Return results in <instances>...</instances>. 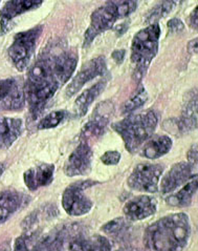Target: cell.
<instances>
[{"label": "cell", "instance_id": "1", "mask_svg": "<svg viewBox=\"0 0 198 251\" xmlns=\"http://www.w3.org/2000/svg\"><path fill=\"white\" fill-rule=\"evenodd\" d=\"M60 83L56 79L49 53L42 54L28 70L24 84V97L29 114L36 120L45 110Z\"/></svg>", "mask_w": 198, "mask_h": 251}, {"label": "cell", "instance_id": "2", "mask_svg": "<svg viewBox=\"0 0 198 251\" xmlns=\"http://www.w3.org/2000/svg\"><path fill=\"white\" fill-rule=\"evenodd\" d=\"M191 224L186 213H172L157 220L145 231L146 246L152 251H181L188 244Z\"/></svg>", "mask_w": 198, "mask_h": 251}, {"label": "cell", "instance_id": "3", "mask_svg": "<svg viewBox=\"0 0 198 251\" xmlns=\"http://www.w3.org/2000/svg\"><path fill=\"white\" fill-rule=\"evenodd\" d=\"M156 125L157 117L149 110L145 114L129 115L111 126L122 137L126 150L135 152L153 135Z\"/></svg>", "mask_w": 198, "mask_h": 251}, {"label": "cell", "instance_id": "4", "mask_svg": "<svg viewBox=\"0 0 198 251\" xmlns=\"http://www.w3.org/2000/svg\"><path fill=\"white\" fill-rule=\"evenodd\" d=\"M159 37L160 26L158 24H153L137 32L132 39L130 58L136 80H141L144 77L156 56Z\"/></svg>", "mask_w": 198, "mask_h": 251}, {"label": "cell", "instance_id": "5", "mask_svg": "<svg viewBox=\"0 0 198 251\" xmlns=\"http://www.w3.org/2000/svg\"><path fill=\"white\" fill-rule=\"evenodd\" d=\"M136 7V1H108L100 6L91 14L90 25L84 35L83 49H87L99 35L111 28L117 20L127 17Z\"/></svg>", "mask_w": 198, "mask_h": 251}, {"label": "cell", "instance_id": "6", "mask_svg": "<svg viewBox=\"0 0 198 251\" xmlns=\"http://www.w3.org/2000/svg\"><path fill=\"white\" fill-rule=\"evenodd\" d=\"M42 26L38 25L27 31L20 32L14 36L7 54L13 65L17 71L23 72L34 56L36 46L42 34Z\"/></svg>", "mask_w": 198, "mask_h": 251}, {"label": "cell", "instance_id": "7", "mask_svg": "<svg viewBox=\"0 0 198 251\" xmlns=\"http://www.w3.org/2000/svg\"><path fill=\"white\" fill-rule=\"evenodd\" d=\"M97 182L92 180L78 181L65 188L62 195V206L66 213L72 217L84 216L92 208V202L84 191L94 186Z\"/></svg>", "mask_w": 198, "mask_h": 251}, {"label": "cell", "instance_id": "8", "mask_svg": "<svg viewBox=\"0 0 198 251\" xmlns=\"http://www.w3.org/2000/svg\"><path fill=\"white\" fill-rule=\"evenodd\" d=\"M164 167L159 164L141 163L135 166L128 178V186L142 193H157Z\"/></svg>", "mask_w": 198, "mask_h": 251}, {"label": "cell", "instance_id": "9", "mask_svg": "<svg viewBox=\"0 0 198 251\" xmlns=\"http://www.w3.org/2000/svg\"><path fill=\"white\" fill-rule=\"evenodd\" d=\"M113 104L110 101L101 102L93 109V113L89 120L84 125L80 132L81 142H85L88 144L89 141L99 139L104 135V132L108 126L110 117L113 114Z\"/></svg>", "mask_w": 198, "mask_h": 251}, {"label": "cell", "instance_id": "10", "mask_svg": "<svg viewBox=\"0 0 198 251\" xmlns=\"http://www.w3.org/2000/svg\"><path fill=\"white\" fill-rule=\"evenodd\" d=\"M107 71V64L106 59L104 56H99L90 59L89 61H87L85 64H83L82 68L80 69L77 75L72 78V80L69 82L65 90V97L71 98L72 96H75L80 92L86 83L89 81L95 79L97 77L103 76Z\"/></svg>", "mask_w": 198, "mask_h": 251}, {"label": "cell", "instance_id": "11", "mask_svg": "<svg viewBox=\"0 0 198 251\" xmlns=\"http://www.w3.org/2000/svg\"><path fill=\"white\" fill-rule=\"evenodd\" d=\"M197 167L189 162H179L174 164L159 181V189L164 195H171L183 184L196 178Z\"/></svg>", "mask_w": 198, "mask_h": 251}, {"label": "cell", "instance_id": "12", "mask_svg": "<svg viewBox=\"0 0 198 251\" xmlns=\"http://www.w3.org/2000/svg\"><path fill=\"white\" fill-rule=\"evenodd\" d=\"M25 105L24 91L16 79L0 80V112H16Z\"/></svg>", "mask_w": 198, "mask_h": 251}, {"label": "cell", "instance_id": "13", "mask_svg": "<svg viewBox=\"0 0 198 251\" xmlns=\"http://www.w3.org/2000/svg\"><path fill=\"white\" fill-rule=\"evenodd\" d=\"M92 163V151L89 144L80 142L64 164V173L67 176H85L90 172Z\"/></svg>", "mask_w": 198, "mask_h": 251}, {"label": "cell", "instance_id": "14", "mask_svg": "<svg viewBox=\"0 0 198 251\" xmlns=\"http://www.w3.org/2000/svg\"><path fill=\"white\" fill-rule=\"evenodd\" d=\"M54 75L60 85L67 82L75 73L78 64V55L72 50H60L58 53H49Z\"/></svg>", "mask_w": 198, "mask_h": 251}, {"label": "cell", "instance_id": "15", "mask_svg": "<svg viewBox=\"0 0 198 251\" xmlns=\"http://www.w3.org/2000/svg\"><path fill=\"white\" fill-rule=\"evenodd\" d=\"M78 237L72 227H62L44 235L38 242H35L32 251H65L66 244L69 245L72 239Z\"/></svg>", "mask_w": 198, "mask_h": 251}, {"label": "cell", "instance_id": "16", "mask_svg": "<svg viewBox=\"0 0 198 251\" xmlns=\"http://www.w3.org/2000/svg\"><path fill=\"white\" fill-rule=\"evenodd\" d=\"M157 203L153 197L137 196L124 205V215L129 221H141L156 212Z\"/></svg>", "mask_w": 198, "mask_h": 251}, {"label": "cell", "instance_id": "17", "mask_svg": "<svg viewBox=\"0 0 198 251\" xmlns=\"http://www.w3.org/2000/svg\"><path fill=\"white\" fill-rule=\"evenodd\" d=\"M42 1L33 0H18V1H6L2 10L0 11V35L9 32L12 21L19 15L39 7Z\"/></svg>", "mask_w": 198, "mask_h": 251}, {"label": "cell", "instance_id": "18", "mask_svg": "<svg viewBox=\"0 0 198 251\" xmlns=\"http://www.w3.org/2000/svg\"><path fill=\"white\" fill-rule=\"evenodd\" d=\"M23 132V121L19 118L0 117V151L9 150Z\"/></svg>", "mask_w": 198, "mask_h": 251}, {"label": "cell", "instance_id": "19", "mask_svg": "<svg viewBox=\"0 0 198 251\" xmlns=\"http://www.w3.org/2000/svg\"><path fill=\"white\" fill-rule=\"evenodd\" d=\"M55 166L51 164H41L29 168L23 175V180L29 190H37L40 187L47 186L54 180Z\"/></svg>", "mask_w": 198, "mask_h": 251}, {"label": "cell", "instance_id": "20", "mask_svg": "<svg viewBox=\"0 0 198 251\" xmlns=\"http://www.w3.org/2000/svg\"><path fill=\"white\" fill-rule=\"evenodd\" d=\"M25 201L26 197L17 190L6 189L0 191V225L18 211Z\"/></svg>", "mask_w": 198, "mask_h": 251}, {"label": "cell", "instance_id": "21", "mask_svg": "<svg viewBox=\"0 0 198 251\" xmlns=\"http://www.w3.org/2000/svg\"><path fill=\"white\" fill-rule=\"evenodd\" d=\"M112 246L109 240L103 235L82 237L78 235L68 245V251H111Z\"/></svg>", "mask_w": 198, "mask_h": 251}, {"label": "cell", "instance_id": "22", "mask_svg": "<svg viewBox=\"0 0 198 251\" xmlns=\"http://www.w3.org/2000/svg\"><path fill=\"white\" fill-rule=\"evenodd\" d=\"M107 85V80H101L99 82L93 84L89 88H87L82 94L78 96L75 103H73L72 110L75 117L81 118L86 115L88 108L93 103V101L97 99L99 96L104 92L105 87Z\"/></svg>", "mask_w": 198, "mask_h": 251}, {"label": "cell", "instance_id": "23", "mask_svg": "<svg viewBox=\"0 0 198 251\" xmlns=\"http://www.w3.org/2000/svg\"><path fill=\"white\" fill-rule=\"evenodd\" d=\"M172 149V140L168 136H157L147 140L142 149V156L147 159H158L165 156Z\"/></svg>", "mask_w": 198, "mask_h": 251}, {"label": "cell", "instance_id": "24", "mask_svg": "<svg viewBox=\"0 0 198 251\" xmlns=\"http://www.w3.org/2000/svg\"><path fill=\"white\" fill-rule=\"evenodd\" d=\"M197 191V176L188 182L178 193L171 194L166 199V203L173 207H186L192 203Z\"/></svg>", "mask_w": 198, "mask_h": 251}, {"label": "cell", "instance_id": "25", "mask_svg": "<svg viewBox=\"0 0 198 251\" xmlns=\"http://www.w3.org/2000/svg\"><path fill=\"white\" fill-rule=\"evenodd\" d=\"M179 130L181 132H188L197 127V97L193 95L183 108L180 120L178 121Z\"/></svg>", "mask_w": 198, "mask_h": 251}, {"label": "cell", "instance_id": "26", "mask_svg": "<svg viewBox=\"0 0 198 251\" xmlns=\"http://www.w3.org/2000/svg\"><path fill=\"white\" fill-rule=\"evenodd\" d=\"M175 4V1H160L156 3L152 7V10L149 12V14L147 15L146 24H148V25L157 24V21L159 19L166 17L169 13L172 12Z\"/></svg>", "mask_w": 198, "mask_h": 251}, {"label": "cell", "instance_id": "27", "mask_svg": "<svg viewBox=\"0 0 198 251\" xmlns=\"http://www.w3.org/2000/svg\"><path fill=\"white\" fill-rule=\"evenodd\" d=\"M67 116V113L65 110H55L48 115L44 116L40 122L38 123V129H49L57 127L59 124L63 122V120Z\"/></svg>", "mask_w": 198, "mask_h": 251}, {"label": "cell", "instance_id": "28", "mask_svg": "<svg viewBox=\"0 0 198 251\" xmlns=\"http://www.w3.org/2000/svg\"><path fill=\"white\" fill-rule=\"evenodd\" d=\"M147 99H148V95H147L145 88L138 90L133 97L124 104L123 114H131L132 112H134L135 109L139 108L145 104Z\"/></svg>", "mask_w": 198, "mask_h": 251}, {"label": "cell", "instance_id": "29", "mask_svg": "<svg viewBox=\"0 0 198 251\" xmlns=\"http://www.w3.org/2000/svg\"><path fill=\"white\" fill-rule=\"evenodd\" d=\"M127 227H128V224L126 222V220L123 218H116L103 226L102 231L105 232L106 234L117 237V235H120L121 233H123L125 230H126Z\"/></svg>", "mask_w": 198, "mask_h": 251}, {"label": "cell", "instance_id": "30", "mask_svg": "<svg viewBox=\"0 0 198 251\" xmlns=\"http://www.w3.org/2000/svg\"><path fill=\"white\" fill-rule=\"evenodd\" d=\"M35 235V232H27L20 235L15 241L14 251H32Z\"/></svg>", "mask_w": 198, "mask_h": 251}, {"label": "cell", "instance_id": "31", "mask_svg": "<svg viewBox=\"0 0 198 251\" xmlns=\"http://www.w3.org/2000/svg\"><path fill=\"white\" fill-rule=\"evenodd\" d=\"M121 160V153L116 151H108L101 157V161L106 165H116Z\"/></svg>", "mask_w": 198, "mask_h": 251}, {"label": "cell", "instance_id": "32", "mask_svg": "<svg viewBox=\"0 0 198 251\" xmlns=\"http://www.w3.org/2000/svg\"><path fill=\"white\" fill-rule=\"evenodd\" d=\"M183 27H185V25H183V22L180 19L172 18L168 21V29L170 33H179L182 31Z\"/></svg>", "mask_w": 198, "mask_h": 251}, {"label": "cell", "instance_id": "33", "mask_svg": "<svg viewBox=\"0 0 198 251\" xmlns=\"http://www.w3.org/2000/svg\"><path fill=\"white\" fill-rule=\"evenodd\" d=\"M188 162L197 167V144L193 145L188 151Z\"/></svg>", "mask_w": 198, "mask_h": 251}, {"label": "cell", "instance_id": "34", "mask_svg": "<svg viewBox=\"0 0 198 251\" xmlns=\"http://www.w3.org/2000/svg\"><path fill=\"white\" fill-rule=\"evenodd\" d=\"M125 54H126V51H125V50H116L113 51L111 57H112V59L117 64H121L124 61Z\"/></svg>", "mask_w": 198, "mask_h": 251}, {"label": "cell", "instance_id": "35", "mask_svg": "<svg viewBox=\"0 0 198 251\" xmlns=\"http://www.w3.org/2000/svg\"><path fill=\"white\" fill-rule=\"evenodd\" d=\"M128 27H129V22L126 21V22H123V24H121V25H117L114 27V31L117 36H122L123 34H125V32L127 31Z\"/></svg>", "mask_w": 198, "mask_h": 251}, {"label": "cell", "instance_id": "36", "mask_svg": "<svg viewBox=\"0 0 198 251\" xmlns=\"http://www.w3.org/2000/svg\"><path fill=\"white\" fill-rule=\"evenodd\" d=\"M190 26L195 31L197 29V7H195V10H193L192 14L190 15Z\"/></svg>", "mask_w": 198, "mask_h": 251}, {"label": "cell", "instance_id": "37", "mask_svg": "<svg viewBox=\"0 0 198 251\" xmlns=\"http://www.w3.org/2000/svg\"><path fill=\"white\" fill-rule=\"evenodd\" d=\"M3 172H4V165L2 163H0V176H2Z\"/></svg>", "mask_w": 198, "mask_h": 251}, {"label": "cell", "instance_id": "38", "mask_svg": "<svg viewBox=\"0 0 198 251\" xmlns=\"http://www.w3.org/2000/svg\"><path fill=\"white\" fill-rule=\"evenodd\" d=\"M0 3H1V2H0Z\"/></svg>", "mask_w": 198, "mask_h": 251}]
</instances>
